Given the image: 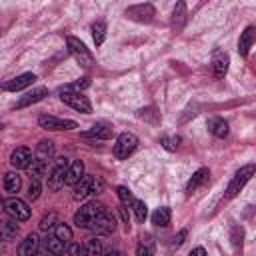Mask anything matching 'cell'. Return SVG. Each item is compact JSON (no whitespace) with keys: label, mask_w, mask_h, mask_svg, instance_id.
I'll use <instances>...</instances> for the list:
<instances>
[{"label":"cell","mask_w":256,"mask_h":256,"mask_svg":"<svg viewBox=\"0 0 256 256\" xmlns=\"http://www.w3.org/2000/svg\"><path fill=\"white\" fill-rule=\"evenodd\" d=\"M116 192H118V198H120V202H122L124 206H126V204H132L134 198H132V192H130L126 186H118Z\"/></svg>","instance_id":"74e56055"},{"label":"cell","mask_w":256,"mask_h":256,"mask_svg":"<svg viewBox=\"0 0 256 256\" xmlns=\"http://www.w3.org/2000/svg\"><path fill=\"white\" fill-rule=\"evenodd\" d=\"M82 136L84 138H96V140H108V138H112V126L100 122V124H94L90 130L82 132Z\"/></svg>","instance_id":"7402d4cb"},{"label":"cell","mask_w":256,"mask_h":256,"mask_svg":"<svg viewBox=\"0 0 256 256\" xmlns=\"http://www.w3.org/2000/svg\"><path fill=\"white\" fill-rule=\"evenodd\" d=\"M38 246H40V238L32 232V234H28V236L18 244L16 254H18V256H32V254L38 252Z\"/></svg>","instance_id":"2e32d148"},{"label":"cell","mask_w":256,"mask_h":256,"mask_svg":"<svg viewBox=\"0 0 256 256\" xmlns=\"http://www.w3.org/2000/svg\"><path fill=\"white\" fill-rule=\"evenodd\" d=\"M208 130L216 138H224V136H228V122L224 118H220V116H212L208 120Z\"/></svg>","instance_id":"603a6c76"},{"label":"cell","mask_w":256,"mask_h":256,"mask_svg":"<svg viewBox=\"0 0 256 256\" xmlns=\"http://www.w3.org/2000/svg\"><path fill=\"white\" fill-rule=\"evenodd\" d=\"M254 164H246V166H242L236 174H234V178L230 180V184H228V188H226V196L228 198H234L244 186H246V182L252 178V174H254Z\"/></svg>","instance_id":"277c9868"},{"label":"cell","mask_w":256,"mask_h":256,"mask_svg":"<svg viewBox=\"0 0 256 256\" xmlns=\"http://www.w3.org/2000/svg\"><path fill=\"white\" fill-rule=\"evenodd\" d=\"M38 124L44 130H74V128H78V124L74 120L58 118V116H52V114H42L38 118Z\"/></svg>","instance_id":"9c48e42d"},{"label":"cell","mask_w":256,"mask_h":256,"mask_svg":"<svg viewBox=\"0 0 256 256\" xmlns=\"http://www.w3.org/2000/svg\"><path fill=\"white\" fill-rule=\"evenodd\" d=\"M156 16V10L152 4H136V6H130L126 8V18L134 20V22H140V24H148L152 22V18Z\"/></svg>","instance_id":"8992f818"},{"label":"cell","mask_w":256,"mask_h":256,"mask_svg":"<svg viewBox=\"0 0 256 256\" xmlns=\"http://www.w3.org/2000/svg\"><path fill=\"white\" fill-rule=\"evenodd\" d=\"M40 252H50V254H62V252H66V242H62L56 234H52V236H46L44 240H42V248H40Z\"/></svg>","instance_id":"44dd1931"},{"label":"cell","mask_w":256,"mask_h":256,"mask_svg":"<svg viewBox=\"0 0 256 256\" xmlns=\"http://www.w3.org/2000/svg\"><path fill=\"white\" fill-rule=\"evenodd\" d=\"M92 38H94V44L100 46L106 38V22L104 20H98L92 24Z\"/></svg>","instance_id":"83f0119b"},{"label":"cell","mask_w":256,"mask_h":256,"mask_svg":"<svg viewBox=\"0 0 256 256\" xmlns=\"http://www.w3.org/2000/svg\"><path fill=\"white\" fill-rule=\"evenodd\" d=\"M32 162H34L32 152H30V148H26V146H18V148L10 154V164H12L16 170H26V168H30Z\"/></svg>","instance_id":"8fae6325"},{"label":"cell","mask_w":256,"mask_h":256,"mask_svg":"<svg viewBox=\"0 0 256 256\" xmlns=\"http://www.w3.org/2000/svg\"><path fill=\"white\" fill-rule=\"evenodd\" d=\"M54 234L62 240V242H66V246L72 242V228L68 226V224H62V222H58L56 224V228H54Z\"/></svg>","instance_id":"f1b7e54d"},{"label":"cell","mask_w":256,"mask_h":256,"mask_svg":"<svg viewBox=\"0 0 256 256\" xmlns=\"http://www.w3.org/2000/svg\"><path fill=\"white\" fill-rule=\"evenodd\" d=\"M88 230H92L96 236H108V234H112L114 230H116V220H114V216L108 212V208L92 222V226L88 228Z\"/></svg>","instance_id":"ba28073f"},{"label":"cell","mask_w":256,"mask_h":256,"mask_svg":"<svg viewBox=\"0 0 256 256\" xmlns=\"http://www.w3.org/2000/svg\"><path fill=\"white\" fill-rule=\"evenodd\" d=\"M82 176H84V164H82L80 160L70 162V166H68V174H66V184H68V186H74Z\"/></svg>","instance_id":"cb8c5ba5"},{"label":"cell","mask_w":256,"mask_h":256,"mask_svg":"<svg viewBox=\"0 0 256 256\" xmlns=\"http://www.w3.org/2000/svg\"><path fill=\"white\" fill-rule=\"evenodd\" d=\"M20 186H22V180H20V176L16 172H6L4 174V190L8 194H18Z\"/></svg>","instance_id":"d4e9b609"},{"label":"cell","mask_w":256,"mask_h":256,"mask_svg":"<svg viewBox=\"0 0 256 256\" xmlns=\"http://www.w3.org/2000/svg\"><path fill=\"white\" fill-rule=\"evenodd\" d=\"M90 194H94V176H82L76 184H74V192L72 198L74 200H84Z\"/></svg>","instance_id":"5bb4252c"},{"label":"cell","mask_w":256,"mask_h":256,"mask_svg":"<svg viewBox=\"0 0 256 256\" xmlns=\"http://www.w3.org/2000/svg\"><path fill=\"white\" fill-rule=\"evenodd\" d=\"M2 206H4V210H6L10 216L18 218L20 222H24V220L30 218V208H28V204H26L24 200H20V198H4V200H2Z\"/></svg>","instance_id":"30bf717a"},{"label":"cell","mask_w":256,"mask_h":256,"mask_svg":"<svg viewBox=\"0 0 256 256\" xmlns=\"http://www.w3.org/2000/svg\"><path fill=\"white\" fill-rule=\"evenodd\" d=\"M130 206H132V210H134V216H136V220H138V222H144V220H146V216H148V208H146V204H144L142 200L134 198Z\"/></svg>","instance_id":"f546056e"},{"label":"cell","mask_w":256,"mask_h":256,"mask_svg":"<svg viewBox=\"0 0 256 256\" xmlns=\"http://www.w3.org/2000/svg\"><path fill=\"white\" fill-rule=\"evenodd\" d=\"M52 158H54V142L52 140H40L36 150H34V160L50 162Z\"/></svg>","instance_id":"ffe728a7"},{"label":"cell","mask_w":256,"mask_h":256,"mask_svg":"<svg viewBox=\"0 0 256 256\" xmlns=\"http://www.w3.org/2000/svg\"><path fill=\"white\" fill-rule=\"evenodd\" d=\"M18 218H6L4 222H2V228H0V232H2V238L4 240H12V238H16V234H18Z\"/></svg>","instance_id":"484cf974"},{"label":"cell","mask_w":256,"mask_h":256,"mask_svg":"<svg viewBox=\"0 0 256 256\" xmlns=\"http://www.w3.org/2000/svg\"><path fill=\"white\" fill-rule=\"evenodd\" d=\"M60 100L64 104H68L70 108L78 110V112H84V114H90L92 112V104L88 100V96L76 92V90H62L60 88Z\"/></svg>","instance_id":"3957f363"},{"label":"cell","mask_w":256,"mask_h":256,"mask_svg":"<svg viewBox=\"0 0 256 256\" xmlns=\"http://www.w3.org/2000/svg\"><path fill=\"white\" fill-rule=\"evenodd\" d=\"M104 210H106V206H104L102 202H96V200L86 202V204L80 206L78 212L74 214V224H76L78 228H90L92 222H94Z\"/></svg>","instance_id":"6da1fadb"},{"label":"cell","mask_w":256,"mask_h":256,"mask_svg":"<svg viewBox=\"0 0 256 256\" xmlns=\"http://www.w3.org/2000/svg\"><path fill=\"white\" fill-rule=\"evenodd\" d=\"M136 254H138V256H150V254H154V244H152V240H142V242L138 244V248H136Z\"/></svg>","instance_id":"d6a6232c"},{"label":"cell","mask_w":256,"mask_h":256,"mask_svg":"<svg viewBox=\"0 0 256 256\" xmlns=\"http://www.w3.org/2000/svg\"><path fill=\"white\" fill-rule=\"evenodd\" d=\"M56 224H58V216H56L54 212H50V214H46V216L40 220V230H44V232L54 230V228H56Z\"/></svg>","instance_id":"4dcf8cb0"},{"label":"cell","mask_w":256,"mask_h":256,"mask_svg":"<svg viewBox=\"0 0 256 256\" xmlns=\"http://www.w3.org/2000/svg\"><path fill=\"white\" fill-rule=\"evenodd\" d=\"M138 146V138L132 134V132H122L118 138H116V144H114V156L118 160H124L128 158Z\"/></svg>","instance_id":"5b68a950"},{"label":"cell","mask_w":256,"mask_h":256,"mask_svg":"<svg viewBox=\"0 0 256 256\" xmlns=\"http://www.w3.org/2000/svg\"><path fill=\"white\" fill-rule=\"evenodd\" d=\"M34 82H36V76H34L32 72H24V74H20V76H16V78H12V80H6V82L2 84V88H4L6 92H18V90H24V88L32 86Z\"/></svg>","instance_id":"7c38bea8"},{"label":"cell","mask_w":256,"mask_h":256,"mask_svg":"<svg viewBox=\"0 0 256 256\" xmlns=\"http://www.w3.org/2000/svg\"><path fill=\"white\" fill-rule=\"evenodd\" d=\"M254 40H256V28H254V26H248V28L240 34V40H238V52H240V56H248V52H250Z\"/></svg>","instance_id":"d6986e66"},{"label":"cell","mask_w":256,"mask_h":256,"mask_svg":"<svg viewBox=\"0 0 256 256\" xmlns=\"http://www.w3.org/2000/svg\"><path fill=\"white\" fill-rule=\"evenodd\" d=\"M232 242H234V246H240L242 244V228H234L232 230Z\"/></svg>","instance_id":"ab89813d"},{"label":"cell","mask_w":256,"mask_h":256,"mask_svg":"<svg viewBox=\"0 0 256 256\" xmlns=\"http://www.w3.org/2000/svg\"><path fill=\"white\" fill-rule=\"evenodd\" d=\"M68 162H66V158H58L56 160V168L50 172V176H48V188L50 190H54V192H58L64 184H66V174H68Z\"/></svg>","instance_id":"52a82bcc"},{"label":"cell","mask_w":256,"mask_h":256,"mask_svg":"<svg viewBox=\"0 0 256 256\" xmlns=\"http://www.w3.org/2000/svg\"><path fill=\"white\" fill-rule=\"evenodd\" d=\"M30 172L34 178H42L46 172H48V162H40V160H34L30 164Z\"/></svg>","instance_id":"1f68e13d"},{"label":"cell","mask_w":256,"mask_h":256,"mask_svg":"<svg viewBox=\"0 0 256 256\" xmlns=\"http://www.w3.org/2000/svg\"><path fill=\"white\" fill-rule=\"evenodd\" d=\"M184 238H186V230H180V232L172 238V246H180V244L184 242Z\"/></svg>","instance_id":"60d3db41"},{"label":"cell","mask_w":256,"mask_h":256,"mask_svg":"<svg viewBox=\"0 0 256 256\" xmlns=\"http://www.w3.org/2000/svg\"><path fill=\"white\" fill-rule=\"evenodd\" d=\"M40 190H42L40 178H32V182H30V186H28V198H30V200H36V198L40 196Z\"/></svg>","instance_id":"836d02e7"},{"label":"cell","mask_w":256,"mask_h":256,"mask_svg":"<svg viewBox=\"0 0 256 256\" xmlns=\"http://www.w3.org/2000/svg\"><path fill=\"white\" fill-rule=\"evenodd\" d=\"M84 246H86V254H100V252H102V244H100V240H96V238L86 240Z\"/></svg>","instance_id":"e575fe53"},{"label":"cell","mask_w":256,"mask_h":256,"mask_svg":"<svg viewBox=\"0 0 256 256\" xmlns=\"http://www.w3.org/2000/svg\"><path fill=\"white\" fill-rule=\"evenodd\" d=\"M192 254H198V256H204V254H206V250L198 246V248H194V250H192Z\"/></svg>","instance_id":"b9f144b4"},{"label":"cell","mask_w":256,"mask_h":256,"mask_svg":"<svg viewBox=\"0 0 256 256\" xmlns=\"http://www.w3.org/2000/svg\"><path fill=\"white\" fill-rule=\"evenodd\" d=\"M66 46H68L70 54L76 58V62H78L80 66L90 68V66L94 64V56H92V52L86 48V44H84L82 40H78V38H74V36H68V38H66Z\"/></svg>","instance_id":"7a4b0ae2"},{"label":"cell","mask_w":256,"mask_h":256,"mask_svg":"<svg viewBox=\"0 0 256 256\" xmlns=\"http://www.w3.org/2000/svg\"><path fill=\"white\" fill-rule=\"evenodd\" d=\"M44 96H48V90L44 88V86H38V88H32L30 92H26L24 96H20V100L16 102V106L14 108H26V106H30V104H36V102H40Z\"/></svg>","instance_id":"9a60e30c"},{"label":"cell","mask_w":256,"mask_h":256,"mask_svg":"<svg viewBox=\"0 0 256 256\" xmlns=\"http://www.w3.org/2000/svg\"><path fill=\"white\" fill-rule=\"evenodd\" d=\"M186 20H188L186 2H184V0H178V2H176V6H174V12H172V28H174L176 32H180V30L184 28Z\"/></svg>","instance_id":"e0dca14e"},{"label":"cell","mask_w":256,"mask_h":256,"mask_svg":"<svg viewBox=\"0 0 256 256\" xmlns=\"http://www.w3.org/2000/svg\"><path fill=\"white\" fill-rule=\"evenodd\" d=\"M170 218H172V210L168 206H162V208H158L152 214V224L154 226H168L170 224Z\"/></svg>","instance_id":"4316f807"},{"label":"cell","mask_w":256,"mask_h":256,"mask_svg":"<svg viewBox=\"0 0 256 256\" xmlns=\"http://www.w3.org/2000/svg\"><path fill=\"white\" fill-rule=\"evenodd\" d=\"M90 86V80L88 78H80V80H76V82H72V84H66L62 90H76V92H80V90H84V88H88Z\"/></svg>","instance_id":"d590c367"},{"label":"cell","mask_w":256,"mask_h":256,"mask_svg":"<svg viewBox=\"0 0 256 256\" xmlns=\"http://www.w3.org/2000/svg\"><path fill=\"white\" fill-rule=\"evenodd\" d=\"M228 64H230V56L224 52V50H214L212 54V74L216 78H224L226 72H228Z\"/></svg>","instance_id":"4fadbf2b"},{"label":"cell","mask_w":256,"mask_h":256,"mask_svg":"<svg viewBox=\"0 0 256 256\" xmlns=\"http://www.w3.org/2000/svg\"><path fill=\"white\" fill-rule=\"evenodd\" d=\"M208 178H210V170H208V168H198V170L192 174V178L188 180V184H186V194L196 192L200 186H204V184L208 182Z\"/></svg>","instance_id":"ac0fdd59"},{"label":"cell","mask_w":256,"mask_h":256,"mask_svg":"<svg viewBox=\"0 0 256 256\" xmlns=\"http://www.w3.org/2000/svg\"><path fill=\"white\" fill-rule=\"evenodd\" d=\"M66 252H70V254H86V246L84 244H72L70 242V246H66Z\"/></svg>","instance_id":"f35d334b"},{"label":"cell","mask_w":256,"mask_h":256,"mask_svg":"<svg viewBox=\"0 0 256 256\" xmlns=\"http://www.w3.org/2000/svg\"><path fill=\"white\" fill-rule=\"evenodd\" d=\"M160 142H162V146H164L166 150H170V152H172V150H176V148H178L180 138H178V136H162V140H160Z\"/></svg>","instance_id":"8d00e7d4"}]
</instances>
